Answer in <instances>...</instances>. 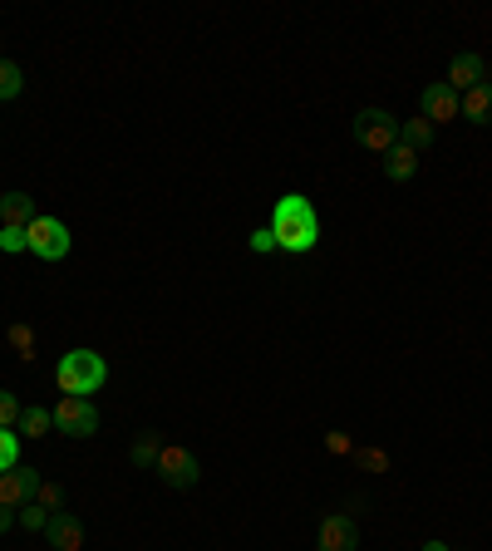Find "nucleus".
<instances>
[{
    "instance_id": "f257e3e1",
    "label": "nucleus",
    "mask_w": 492,
    "mask_h": 551,
    "mask_svg": "<svg viewBox=\"0 0 492 551\" xmlns=\"http://www.w3.org/2000/svg\"><path fill=\"white\" fill-rule=\"evenodd\" d=\"M271 232H276V251L286 256H306L310 246L320 242V212L310 207V197L286 192L271 212Z\"/></svg>"
},
{
    "instance_id": "f03ea898",
    "label": "nucleus",
    "mask_w": 492,
    "mask_h": 551,
    "mask_svg": "<svg viewBox=\"0 0 492 551\" xmlns=\"http://www.w3.org/2000/svg\"><path fill=\"white\" fill-rule=\"evenodd\" d=\"M109 379V365H104V355H94V350H64L60 365H55V384H60V394H94L99 384Z\"/></svg>"
},
{
    "instance_id": "7ed1b4c3",
    "label": "nucleus",
    "mask_w": 492,
    "mask_h": 551,
    "mask_svg": "<svg viewBox=\"0 0 492 551\" xmlns=\"http://www.w3.org/2000/svg\"><path fill=\"white\" fill-rule=\"evenodd\" d=\"M355 143L365 153H389L399 143V119L389 109H360L355 114Z\"/></svg>"
},
{
    "instance_id": "20e7f679",
    "label": "nucleus",
    "mask_w": 492,
    "mask_h": 551,
    "mask_svg": "<svg viewBox=\"0 0 492 551\" xmlns=\"http://www.w3.org/2000/svg\"><path fill=\"white\" fill-rule=\"evenodd\" d=\"M25 242H30V251L40 261H64L69 256V227H64L60 217H35L25 227Z\"/></svg>"
},
{
    "instance_id": "39448f33",
    "label": "nucleus",
    "mask_w": 492,
    "mask_h": 551,
    "mask_svg": "<svg viewBox=\"0 0 492 551\" xmlns=\"http://www.w3.org/2000/svg\"><path fill=\"white\" fill-rule=\"evenodd\" d=\"M55 429L64 438H89V433L99 429V409L89 399H79V394H64L60 404H55Z\"/></svg>"
},
{
    "instance_id": "423d86ee",
    "label": "nucleus",
    "mask_w": 492,
    "mask_h": 551,
    "mask_svg": "<svg viewBox=\"0 0 492 551\" xmlns=\"http://www.w3.org/2000/svg\"><path fill=\"white\" fill-rule=\"evenodd\" d=\"M158 478L168 483V488H192L197 478H202V463L178 448V443H163V453H158Z\"/></svg>"
},
{
    "instance_id": "0eeeda50",
    "label": "nucleus",
    "mask_w": 492,
    "mask_h": 551,
    "mask_svg": "<svg viewBox=\"0 0 492 551\" xmlns=\"http://www.w3.org/2000/svg\"><path fill=\"white\" fill-rule=\"evenodd\" d=\"M315 547L320 551H360V522L350 512H330L315 532Z\"/></svg>"
},
{
    "instance_id": "6e6552de",
    "label": "nucleus",
    "mask_w": 492,
    "mask_h": 551,
    "mask_svg": "<svg viewBox=\"0 0 492 551\" xmlns=\"http://www.w3.org/2000/svg\"><path fill=\"white\" fill-rule=\"evenodd\" d=\"M35 488H40V473L35 468H25V463H15L10 473H0V507H25V502H35Z\"/></svg>"
},
{
    "instance_id": "1a4fd4ad",
    "label": "nucleus",
    "mask_w": 492,
    "mask_h": 551,
    "mask_svg": "<svg viewBox=\"0 0 492 551\" xmlns=\"http://www.w3.org/2000/svg\"><path fill=\"white\" fill-rule=\"evenodd\" d=\"M419 114H424V119L438 128V123H453V119H458V114H463V104H458V94H453V89L438 79V84H429V89L419 94Z\"/></svg>"
},
{
    "instance_id": "9d476101",
    "label": "nucleus",
    "mask_w": 492,
    "mask_h": 551,
    "mask_svg": "<svg viewBox=\"0 0 492 551\" xmlns=\"http://www.w3.org/2000/svg\"><path fill=\"white\" fill-rule=\"evenodd\" d=\"M453 94H468V89H478V84H488V60L483 55H458V60L448 64V79H443Z\"/></svg>"
},
{
    "instance_id": "9b49d317",
    "label": "nucleus",
    "mask_w": 492,
    "mask_h": 551,
    "mask_svg": "<svg viewBox=\"0 0 492 551\" xmlns=\"http://www.w3.org/2000/svg\"><path fill=\"white\" fill-rule=\"evenodd\" d=\"M45 532H50V547L55 551H84V527H79L74 512H55Z\"/></svg>"
},
{
    "instance_id": "f8f14e48",
    "label": "nucleus",
    "mask_w": 492,
    "mask_h": 551,
    "mask_svg": "<svg viewBox=\"0 0 492 551\" xmlns=\"http://www.w3.org/2000/svg\"><path fill=\"white\" fill-rule=\"evenodd\" d=\"M419 163H424V153H414L409 143H394V148L384 153V173H389V183H409V178L419 173Z\"/></svg>"
},
{
    "instance_id": "ddd939ff",
    "label": "nucleus",
    "mask_w": 492,
    "mask_h": 551,
    "mask_svg": "<svg viewBox=\"0 0 492 551\" xmlns=\"http://www.w3.org/2000/svg\"><path fill=\"white\" fill-rule=\"evenodd\" d=\"M40 212H35V197L30 192H5L0 197V227H30Z\"/></svg>"
},
{
    "instance_id": "4468645a",
    "label": "nucleus",
    "mask_w": 492,
    "mask_h": 551,
    "mask_svg": "<svg viewBox=\"0 0 492 551\" xmlns=\"http://www.w3.org/2000/svg\"><path fill=\"white\" fill-rule=\"evenodd\" d=\"M5 345H10V355H15V360H25V365L40 355V350H35V325H30V320H10Z\"/></svg>"
},
{
    "instance_id": "2eb2a0df",
    "label": "nucleus",
    "mask_w": 492,
    "mask_h": 551,
    "mask_svg": "<svg viewBox=\"0 0 492 551\" xmlns=\"http://www.w3.org/2000/svg\"><path fill=\"white\" fill-rule=\"evenodd\" d=\"M458 104H463V119H473V123H492V84H478V89L458 94Z\"/></svg>"
},
{
    "instance_id": "dca6fc26",
    "label": "nucleus",
    "mask_w": 492,
    "mask_h": 551,
    "mask_svg": "<svg viewBox=\"0 0 492 551\" xmlns=\"http://www.w3.org/2000/svg\"><path fill=\"white\" fill-rule=\"evenodd\" d=\"M399 143H409L414 153H429L433 148V123L419 114V119H404L399 123Z\"/></svg>"
},
{
    "instance_id": "f3484780",
    "label": "nucleus",
    "mask_w": 492,
    "mask_h": 551,
    "mask_svg": "<svg viewBox=\"0 0 492 551\" xmlns=\"http://www.w3.org/2000/svg\"><path fill=\"white\" fill-rule=\"evenodd\" d=\"M55 429V414H50V409H45V404H30V409H25V414H20V438H45V433Z\"/></svg>"
},
{
    "instance_id": "a211bd4d",
    "label": "nucleus",
    "mask_w": 492,
    "mask_h": 551,
    "mask_svg": "<svg viewBox=\"0 0 492 551\" xmlns=\"http://www.w3.org/2000/svg\"><path fill=\"white\" fill-rule=\"evenodd\" d=\"M158 453H163L158 433H138V438H133V463H138V468H158Z\"/></svg>"
},
{
    "instance_id": "6ab92c4d",
    "label": "nucleus",
    "mask_w": 492,
    "mask_h": 551,
    "mask_svg": "<svg viewBox=\"0 0 492 551\" xmlns=\"http://www.w3.org/2000/svg\"><path fill=\"white\" fill-rule=\"evenodd\" d=\"M25 89V74H20V64L15 60H0V99H15Z\"/></svg>"
},
{
    "instance_id": "aec40b11",
    "label": "nucleus",
    "mask_w": 492,
    "mask_h": 551,
    "mask_svg": "<svg viewBox=\"0 0 492 551\" xmlns=\"http://www.w3.org/2000/svg\"><path fill=\"white\" fill-rule=\"evenodd\" d=\"M15 517H20V527H25V532H45V527H50V517H55V512H45V507H40V502H25V507H20V512H15Z\"/></svg>"
},
{
    "instance_id": "412c9836",
    "label": "nucleus",
    "mask_w": 492,
    "mask_h": 551,
    "mask_svg": "<svg viewBox=\"0 0 492 551\" xmlns=\"http://www.w3.org/2000/svg\"><path fill=\"white\" fill-rule=\"evenodd\" d=\"M15 463H20V433L0 429V473H10Z\"/></svg>"
},
{
    "instance_id": "4be33fe9",
    "label": "nucleus",
    "mask_w": 492,
    "mask_h": 551,
    "mask_svg": "<svg viewBox=\"0 0 492 551\" xmlns=\"http://www.w3.org/2000/svg\"><path fill=\"white\" fill-rule=\"evenodd\" d=\"M355 463L369 473H389V453H379V448H355Z\"/></svg>"
},
{
    "instance_id": "5701e85b",
    "label": "nucleus",
    "mask_w": 492,
    "mask_h": 551,
    "mask_svg": "<svg viewBox=\"0 0 492 551\" xmlns=\"http://www.w3.org/2000/svg\"><path fill=\"white\" fill-rule=\"evenodd\" d=\"M35 502H40L45 512H60V507H64V488H60V483H40V488H35Z\"/></svg>"
},
{
    "instance_id": "b1692460",
    "label": "nucleus",
    "mask_w": 492,
    "mask_h": 551,
    "mask_svg": "<svg viewBox=\"0 0 492 551\" xmlns=\"http://www.w3.org/2000/svg\"><path fill=\"white\" fill-rule=\"evenodd\" d=\"M20 399L15 394H0V429H20Z\"/></svg>"
},
{
    "instance_id": "393cba45",
    "label": "nucleus",
    "mask_w": 492,
    "mask_h": 551,
    "mask_svg": "<svg viewBox=\"0 0 492 551\" xmlns=\"http://www.w3.org/2000/svg\"><path fill=\"white\" fill-rule=\"evenodd\" d=\"M0 251H5V256L30 251V242H25V227H0Z\"/></svg>"
},
{
    "instance_id": "a878e982",
    "label": "nucleus",
    "mask_w": 492,
    "mask_h": 551,
    "mask_svg": "<svg viewBox=\"0 0 492 551\" xmlns=\"http://www.w3.org/2000/svg\"><path fill=\"white\" fill-rule=\"evenodd\" d=\"M251 251H261V256H266V251H276V232H271V227L251 232Z\"/></svg>"
},
{
    "instance_id": "bb28decb",
    "label": "nucleus",
    "mask_w": 492,
    "mask_h": 551,
    "mask_svg": "<svg viewBox=\"0 0 492 551\" xmlns=\"http://www.w3.org/2000/svg\"><path fill=\"white\" fill-rule=\"evenodd\" d=\"M325 448H330V453H340V458H345V453H355V443H350L345 433H330V438H325Z\"/></svg>"
},
{
    "instance_id": "cd10ccee",
    "label": "nucleus",
    "mask_w": 492,
    "mask_h": 551,
    "mask_svg": "<svg viewBox=\"0 0 492 551\" xmlns=\"http://www.w3.org/2000/svg\"><path fill=\"white\" fill-rule=\"evenodd\" d=\"M10 522H20V517H15V507H0V532H5Z\"/></svg>"
},
{
    "instance_id": "c85d7f7f",
    "label": "nucleus",
    "mask_w": 492,
    "mask_h": 551,
    "mask_svg": "<svg viewBox=\"0 0 492 551\" xmlns=\"http://www.w3.org/2000/svg\"><path fill=\"white\" fill-rule=\"evenodd\" d=\"M419 551H453V547H443V542H424Z\"/></svg>"
}]
</instances>
